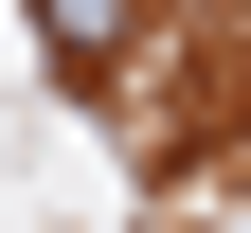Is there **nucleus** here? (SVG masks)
I'll return each instance as SVG.
<instances>
[{
	"instance_id": "obj_1",
	"label": "nucleus",
	"mask_w": 251,
	"mask_h": 233,
	"mask_svg": "<svg viewBox=\"0 0 251 233\" xmlns=\"http://www.w3.org/2000/svg\"><path fill=\"white\" fill-rule=\"evenodd\" d=\"M36 36H54V72H108L126 54V0H36Z\"/></svg>"
}]
</instances>
